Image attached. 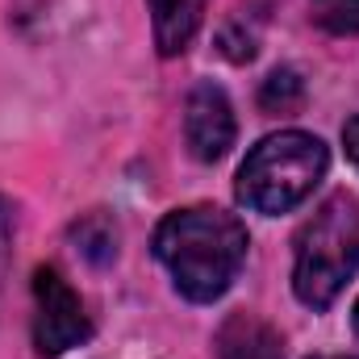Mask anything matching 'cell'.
<instances>
[{
    "mask_svg": "<svg viewBox=\"0 0 359 359\" xmlns=\"http://www.w3.org/2000/svg\"><path fill=\"white\" fill-rule=\"evenodd\" d=\"M217 359H284V339L255 313H230L217 330Z\"/></svg>",
    "mask_w": 359,
    "mask_h": 359,
    "instance_id": "obj_6",
    "label": "cell"
},
{
    "mask_svg": "<svg viewBox=\"0 0 359 359\" xmlns=\"http://www.w3.org/2000/svg\"><path fill=\"white\" fill-rule=\"evenodd\" d=\"M72 238L80 243V251L88 255L92 264H109L117 255V226L104 213H88L84 222H76L72 226Z\"/></svg>",
    "mask_w": 359,
    "mask_h": 359,
    "instance_id": "obj_8",
    "label": "cell"
},
{
    "mask_svg": "<svg viewBox=\"0 0 359 359\" xmlns=\"http://www.w3.org/2000/svg\"><path fill=\"white\" fill-rule=\"evenodd\" d=\"M8 251H13V213L0 201V276H4V264H8Z\"/></svg>",
    "mask_w": 359,
    "mask_h": 359,
    "instance_id": "obj_12",
    "label": "cell"
},
{
    "mask_svg": "<svg viewBox=\"0 0 359 359\" xmlns=\"http://www.w3.org/2000/svg\"><path fill=\"white\" fill-rule=\"evenodd\" d=\"M322 25L330 34H359V0H330L322 13Z\"/></svg>",
    "mask_w": 359,
    "mask_h": 359,
    "instance_id": "obj_11",
    "label": "cell"
},
{
    "mask_svg": "<svg viewBox=\"0 0 359 359\" xmlns=\"http://www.w3.org/2000/svg\"><path fill=\"white\" fill-rule=\"evenodd\" d=\"M184 138L201 163H217L234 147V109L217 84H196L184 104Z\"/></svg>",
    "mask_w": 359,
    "mask_h": 359,
    "instance_id": "obj_5",
    "label": "cell"
},
{
    "mask_svg": "<svg viewBox=\"0 0 359 359\" xmlns=\"http://www.w3.org/2000/svg\"><path fill=\"white\" fill-rule=\"evenodd\" d=\"M359 268V205L355 196L334 192L297 238L292 288L309 309H326Z\"/></svg>",
    "mask_w": 359,
    "mask_h": 359,
    "instance_id": "obj_2",
    "label": "cell"
},
{
    "mask_svg": "<svg viewBox=\"0 0 359 359\" xmlns=\"http://www.w3.org/2000/svg\"><path fill=\"white\" fill-rule=\"evenodd\" d=\"M326 147L305 130H280L264 138L238 168V201L255 213H288L297 209L313 184L326 176Z\"/></svg>",
    "mask_w": 359,
    "mask_h": 359,
    "instance_id": "obj_3",
    "label": "cell"
},
{
    "mask_svg": "<svg viewBox=\"0 0 359 359\" xmlns=\"http://www.w3.org/2000/svg\"><path fill=\"white\" fill-rule=\"evenodd\" d=\"M151 4V21H155V46L159 55H184L192 34L201 29L205 4L209 0H147Z\"/></svg>",
    "mask_w": 359,
    "mask_h": 359,
    "instance_id": "obj_7",
    "label": "cell"
},
{
    "mask_svg": "<svg viewBox=\"0 0 359 359\" xmlns=\"http://www.w3.org/2000/svg\"><path fill=\"white\" fill-rule=\"evenodd\" d=\"M92 334L84 301L55 268L34 271V347L38 355H63Z\"/></svg>",
    "mask_w": 359,
    "mask_h": 359,
    "instance_id": "obj_4",
    "label": "cell"
},
{
    "mask_svg": "<svg viewBox=\"0 0 359 359\" xmlns=\"http://www.w3.org/2000/svg\"><path fill=\"white\" fill-rule=\"evenodd\" d=\"M155 255L188 301H217L247 259V230L213 205L176 209L155 230Z\"/></svg>",
    "mask_w": 359,
    "mask_h": 359,
    "instance_id": "obj_1",
    "label": "cell"
},
{
    "mask_svg": "<svg viewBox=\"0 0 359 359\" xmlns=\"http://www.w3.org/2000/svg\"><path fill=\"white\" fill-rule=\"evenodd\" d=\"M259 46V25H247V13H238L226 29H222V50L234 59V63H247Z\"/></svg>",
    "mask_w": 359,
    "mask_h": 359,
    "instance_id": "obj_10",
    "label": "cell"
},
{
    "mask_svg": "<svg viewBox=\"0 0 359 359\" xmlns=\"http://www.w3.org/2000/svg\"><path fill=\"white\" fill-rule=\"evenodd\" d=\"M355 334H359V301H355Z\"/></svg>",
    "mask_w": 359,
    "mask_h": 359,
    "instance_id": "obj_14",
    "label": "cell"
},
{
    "mask_svg": "<svg viewBox=\"0 0 359 359\" xmlns=\"http://www.w3.org/2000/svg\"><path fill=\"white\" fill-rule=\"evenodd\" d=\"M301 96H305L301 76H297L292 67H280V72H271L268 80H264L259 104H264L268 113H288V109H297V104H301Z\"/></svg>",
    "mask_w": 359,
    "mask_h": 359,
    "instance_id": "obj_9",
    "label": "cell"
},
{
    "mask_svg": "<svg viewBox=\"0 0 359 359\" xmlns=\"http://www.w3.org/2000/svg\"><path fill=\"white\" fill-rule=\"evenodd\" d=\"M343 142H347V155L359 163V117H351V121L343 126Z\"/></svg>",
    "mask_w": 359,
    "mask_h": 359,
    "instance_id": "obj_13",
    "label": "cell"
},
{
    "mask_svg": "<svg viewBox=\"0 0 359 359\" xmlns=\"http://www.w3.org/2000/svg\"><path fill=\"white\" fill-rule=\"evenodd\" d=\"M322 359H343V355H322Z\"/></svg>",
    "mask_w": 359,
    "mask_h": 359,
    "instance_id": "obj_15",
    "label": "cell"
}]
</instances>
